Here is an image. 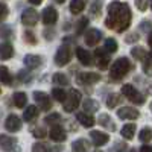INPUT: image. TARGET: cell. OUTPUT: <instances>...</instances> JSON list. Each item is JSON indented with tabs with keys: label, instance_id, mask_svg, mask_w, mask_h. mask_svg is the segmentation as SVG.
Listing matches in <instances>:
<instances>
[{
	"label": "cell",
	"instance_id": "cell-49",
	"mask_svg": "<svg viewBox=\"0 0 152 152\" xmlns=\"http://www.w3.org/2000/svg\"><path fill=\"white\" fill-rule=\"evenodd\" d=\"M125 149H126V145H125V143H119V145L116 146V151H117V152H123Z\"/></svg>",
	"mask_w": 152,
	"mask_h": 152
},
{
	"label": "cell",
	"instance_id": "cell-41",
	"mask_svg": "<svg viewBox=\"0 0 152 152\" xmlns=\"http://www.w3.org/2000/svg\"><path fill=\"white\" fill-rule=\"evenodd\" d=\"M11 37H12V29L9 26L0 28V38H11Z\"/></svg>",
	"mask_w": 152,
	"mask_h": 152
},
{
	"label": "cell",
	"instance_id": "cell-22",
	"mask_svg": "<svg viewBox=\"0 0 152 152\" xmlns=\"http://www.w3.org/2000/svg\"><path fill=\"white\" fill-rule=\"evenodd\" d=\"M99 125L104 126V128H107V129H110L111 132L116 131V123L111 120V117L108 116V114H100L99 116Z\"/></svg>",
	"mask_w": 152,
	"mask_h": 152
},
{
	"label": "cell",
	"instance_id": "cell-19",
	"mask_svg": "<svg viewBox=\"0 0 152 152\" xmlns=\"http://www.w3.org/2000/svg\"><path fill=\"white\" fill-rule=\"evenodd\" d=\"M12 55H14V47H12L11 43H2L0 44V59L6 61Z\"/></svg>",
	"mask_w": 152,
	"mask_h": 152
},
{
	"label": "cell",
	"instance_id": "cell-37",
	"mask_svg": "<svg viewBox=\"0 0 152 152\" xmlns=\"http://www.w3.org/2000/svg\"><path fill=\"white\" fill-rule=\"evenodd\" d=\"M23 38H24V41H26L28 44H35L37 43V37H35V34L32 32V31H26L23 34Z\"/></svg>",
	"mask_w": 152,
	"mask_h": 152
},
{
	"label": "cell",
	"instance_id": "cell-47",
	"mask_svg": "<svg viewBox=\"0 0 152 152\" xmlns=\"http://www.w3.org/2000/svg\"><path fill=\"white\" fill-rule=\"evenodd\" d=\"M44 37H46V40H52V38L55 37V34H53V31L46 29V31H44Z\"/></svg>",
	"mask_w": 152,
	"mask_h": 152
},
{
	"label": "cell",
	"instance_id": "cell-6",
	"mask_svg": "<svg viewBox=\"0 0 152 152\" xmlns=\"http://www.w3.org/2000/svg\"><path fill=\"white\" fill-rule=\"evenodd\" d=\"M76 81H78L81 85H93V84L100 81V75L93 73V72H82V73L78 75Z\"/></svg>",
	"mask_w": 152,
	"mask_h": 152
},
{
	"label": "cell",
	"instance_id": "cell-53",
	"mask_svg": "<svg viewBox=\"0 0 152 152\" xmlns=\"http://www.w3.org/2000/svg\"><path fill=\"white\" fill-rule=\"evenodd\" d=\"M151 56H152V52H151Z\"/></svg>",
	"mask_w": 152,
	"mask_h": 152
},
{
	"label": "cell",
	"instance_id": "cell-40",
	"mask_svg": "<svg viewBox=\"0 0 152 152\" xmlns=\"http://www.w3.org/2000/svg\"><path fill=\"white\" fill-rule=\"evenodd\" d=\"M8 14H9V9H8V6H6L5 3L0 2V23H2L3 20H6Z\"/></svg>",
	"mask_w": 152,
	"mask_h": 152
},
{
	"label": "cell",
	"instance_id": "cell-23",
	"mask_svg": "<svg viewBox=\"0 0 152 152\" xmlns=\"http://www.w3.org/2000/svg\"><path fill=\"white\" fill-rule=\"evenodd\" d=\"M37 117H38V108H37L35 105L26 107V110H24V113H23L24 122H32V120H35Z\"/></svg>",
	"mask_w": 152,
	"mask_h": 152
},
{
	"label": "cell",
	"instance_id": "cell-38",
	"mask_svg": "<svg viewBox=\"0 0 152 152\" xmlns=\"http://www.w3.org/2000/svg\"><path fill=\"white\" fill-rule=\"evenodd\" d=\"M143 72H145L148 76H152V59H151L149 56L143 61Z\"/></svg>",
	"mask_w": 152,
	"mask_h": 152
},
{
	"label": "cell",
	"instance_id": "cell-25",
	"mask_svg": "<svg viewBox=\"0 0 152 152\" xmlns=\"http://www.w3.org/2000/svg\"><path fill=\"white\" fill-rule=\"evenodd\" d=\"M82 107H84V113H87V114H93L99 110V104L94 99H85Z\"/></svg>",
	"mask_w": 152,
	"mask_h": 152
},
{
	"label": "cell",
	"instance_id": "cell-21",
	"mask_svg": "<svg viewBox=\"0 0 152 152\" xmlns=\"http://www.w3.org/2000/svg\"><path fill=\"white\" fill-rule=\"evenodd\" d=\"M76 119H78V122L82 126H85V128H91V126L94 125V119L87 113H78L76 114Z\"/></svg>",
	"mask_w": 152,
	"mask_h": 152
},
{
	"label": "cell",
	"instance_id": "cell-12",
	"mask_svg": "<svg viewBox=\"0 0 152 152\" xmlns=\"http://www.w3.org/2000/svg\"><path fill=\"white\" fill-rule=\"evenodd\" d=\"M84 38H85L87 46H96L100 40H102V32H100L99 29L91 28V29L85 31V37Z\"/></svg>",
	"mask_w": 152,
	"mask_h": 152
},
{
	"label": "cell",
	"instance_id": "cell-30",
	"mask_svg": "<svg viewBox=\"0 0 152 152\" xmlns=\"http://www.w3.org/2000/svg\"><path fill=\"white\" fill-rule=\"evenodd\" d=\"M131 55H132L134 59H137V61H145V59L149 56L143 47H132V49H131Z\"/></svg>",
	"mask_w": 152,
	"mask_h": 152
},
{
	"label": "cell",
	"instance_id": "cell-44",
	"mask_svg": "<svg viewBox=\"0 0 152 152\" xmlns=\"http://www.w3.org/2000/svg\"><path fill=\"white\" fill-rule=\"evenodd\" d=\"M32 134H34V137H37V138H44V137L47 135V132H46L44 128H35V129L32 131Z\"/></svg>",
	"mask_w": 152,
	"mask_h": 152
},
{
	"label": "cell",
	"instance_id": "cell-29",
	"mask_svg": "<svg viewBox=\"0 0 152 152\" xmlns=\"http://www.w3.org/2000/svg\"><path fill=\"white\" fill-rule=\"evenodd\" d=\"M120 134H122L123 138H126V140H131V138L134 137V134H135V125H132V123L123 125V128H122Z\"/></svg>",
	"mask_w": 152,
	"mask_h": 152
},
{
	"label": "cell",
	"instance_id": "cell-1",
	"mask_svg": "<svg viewBox=\"0 0 152 152\" xmlns=\"http://www.w3.org/2000/svg\"><path fill=\"white\" fill-rule=\"evenodd\" d=\"M131 18H132V14L128 3L114 0V2L108 5V17L105 20V26L108 29H113L122 34L123 31L129 28Z\"/></svg>",
	"mask_w": 152,
	"mask_h": 152
},
{
	"label": "cell",
	"instance_id": "cell-2",
	"mask_svg": "<svg viewBox=\"0 0 152 152\" xmlns=\"http://www.w3.org/2000/svg\"><path fill=\"white\" fill-rule=\"evenodd\" d=\"M132 66L128 58H119L116 59L111 64V69H110V81L113 82H119L122 81L126 75L131 72Z\"/></svg>",
	"mask_w": 152,
	"mask_h": 152
},
{
	"label": "cell",
	"instance_id": "cell-43",
	"mask_svg": "<svg viewBox=\"0 0 152 152\" xmlns=\"http://www.w3.org/2000/svg\"><path fill=\"white\" fill-rule=\"evenodd\" d=\"M138 34H135V32H131V34H128L126 35V38H125V41L128 43V44H132V43H137L138 41Z\"/></svg>",
	"mask_w": 152,
	"mask_h": 152
},
{
	"label": "cell",
	"instance_id": "cell-46",
	"mask_svg": "<svg viewBox=\"0 0 152 152\" xmlns=\"http://www.w3.org/2000/svg\"><path fill=\"white\" fill-rule=\"evenodd\" d=\"M151 28H152V23L151 21H143L140 24V31H149Z\"/></svg>",
	"mask_w": 152,
	"mask_h": 152
},
{
	"label": "cell",
	"instance_id": "cell-48",
	"mask_svg": "<svg viewBox=\"0 0 152 152\" xmlns=\"http://www.w3.org/2000/svg\"><path fill=\"white\" fill-rule=\"evenodd\" d=\"M140 152H152V146L151 145H143L140 148Z\"/></svg>",
	"mask_w": 152,
	"mask_h": 152
},
{
	"label": "cell",
	"instance_id": "cell-13",
	"mask_svg": "<svg viewBox=\"0 0 152 152\" xmlns=\"http://www.w3.org/2000/svg\"><path fill=\"white\" fill-rule=\"evenodd\" d=\"M5 128L9 131V132H17L21 129V120L18 116L15 114H9L5 120Z\"/></svg>",
	"mask_w": 152,
	"mask_h": 152
},
{
	"label": "cell",
	"instance_id": "cell-18",
	"mask_svg": "<svg viewBox=\"0 0 152 152\" xmlns=\"http://www.w3.org/2000/svg\"><path fill=\"white\" fill-rule=\"evenodd\" d=\"M15 145H17V138L9 137L6 134H0V148L3 151H11Z\"/></svg>",
	"mask_w": 152,
	"mask_h": 152
},
{
	"label": "cell",
	"instance_id": "cell-8",
	"mask_svg": "<svg viewBox=\"0 0 152 152\" xmlns=\"http://www.w3.org/2000/svg\"><path fill=\"white\" fill-rule=\"evenodd\" d=\"M117 116L123 120H137L140 117V111L134 107H122L117 110Z\"/></svg>",
	"mask_w": 152,
	"mask_h": 152
},
{
	"label": "cell",
	"instance_id": "cell-3",
	"mask_svg": "<svg viewBox=\"0 0 152 152\" xmlns=\"http://www.w3.org/2000/svg\"><path fill=\"white\" fill-rule=\"evenodd\" d=\"M122 96L126 97L128 100H131L132 104H137V105H142L145 102V96L131 84H125L122 87Z\"/></svg>",
	"mask_w": 152,
	"mask_h": 152
},
{
	"label": "cell",
	"instance_id": "cell-35",
	"mask_svg": "<svg viewBox=\"0 0 152 152\" xmlns=\"http://www.w3.org/2000/svg\"><path fill=\"white\" fill-rule=\"evenodd\" d=\"M44 122L47 123V125H59V122H61V116L58 113H52V114H49V116L44 119Z\"/></svg>",
	"mask_w": 152,
	"mask_h": 152
},
{
	"label": "cell",
	"instance_id": "cell-50",
	"mask_svg": "<svg viewBox=\"0 0 152 152\" xmlns=\"http://www.w3.org/2000/svg\"><path fill=\"white\" fill-rule=\"evenodd\" d=\"M29 3H32V5H40V3H43V0H29Z\"/></svg>",
	"mask_w": 152,
	"mask_h": 152
},
{
	"label": "cell",
	"instance_id": "cell-5",
	"mask_svg": "<svg viewBox=\"0 0 152 152\" xmlns=\"http://www.w3.org/2000/svg\"><path fill=\"white\" fill-rule=\"evenodd\" d=\"M64 111L66 113H73L76 108L79 107V104H81V91H78V90H70L69 93H67V97H66V100L64 102Z\"/></svg>",
	"mask_w": 152,
	"mask_h": 152
},
{
	"label": "cell",
	"instance_id": "cell-27",
	"mask_svg": "<svg viewBox=\"0 0 152 152\" xmlns=\"http://www.w3.org/2000/svg\"><path fill=\"white\" fill-rule=\"evenodd\" d=\"M0 82L5 85H11L12 84V75L9 73V69L5 66H0Z\"/></svg>",
	"mask_w": 152,
	"mask_h": 152
},
{
	"label": "cell",
	"instance_id": "cell-36",
	"mask_svg": "<svg viewBox=\"0 0 152 152\" xmlns=\"http://www.w3.org/2000/svg\"><path fill=\"white\" fill-rule=\"evenodd\" d=\"M100 11H102V3L100 2H93L91 8H90V14L93 17H99L100 15Z\"/></svg>",
	"mask_w": 152,
	"mask_h": 152
},
{
	"label": "cell",
	"instance_id": "cell-4",
	"mask_svg": "<svg viewBox=\"0 0 152 152\" xmlns=\"http://www.w3.org/2000/svg\"><path fill=\"white\" fill-rule=\"evenodd\" d=\"M70 59H72V46L67 44V43L59 46L58 50H56V53H55V64L62 67V66L69 64Z\"/></svg>",
	"mask_w": 152,
	"mask_h": 152
},
{
	"label": "cell",
	"instance_id": "cell-10",
	"mask_svg": "<svg viewBox=\"0 0 152 152\" xmlns=\"http://www.w3.org/2000/svg\"><path fill=\"white\" fill-rule=\"evenodd\" d=\"M49 135H50V140H53L56 143H62L67 138V132L61 125H53L52 128H50Z\"/></svg>",
	"mask_w": 152,
	"mask_h": 152
},
{
	"label": "cell",
	"instance_id": "cell-34",
	"mask_svg": "<svg viewBox=\"0 0 152 152\" xmlns=\"http://www.w3.org/2000/svg\"><path fill=\"white\" fill-rule=\"evenodd\" d=\"M138 138H140V142H151L152 140V129L149 128V126H145V128L140 131Z\"/></svg>",
	"mask_w": 152,
	"mask_h": 152
},
{
	"label": "cell",
	"instance_id": "cell-16",
	"mask_svg": "<svg viewBox=\"0 0 152 152\" xmlns=\"http://www.w3.org/2000/svg\"><path fill=\"white\" fill-rule=\"evenodd\" d=\"M23 62H24V66H26L28 69H38L43 64V59H41V56H38V55L28 53L26 56L23 58Z\"/></svg>",
	"mask_w": 152,
	"mask_h": 152
},
{
	"label": "cell",
	"instance_id": "cell-32",
	"mask_svg": "<svg viewBox=\"0 0 152 152\" xmlns=\"http://www.w3.org/2000/svg\"><path fill=\"white\" fill-rule=\"evenodd\" d=\"M52 96H53L55 100H58V102H64L66 97H67V91H64V88H53Z\"/></svg>",
	"mask_w": 152,
	"mask_h": 152
},
{
	"label": "cell",
	"instance_id": "cell-39",
	"mask_svg": "<svg viewBox=\"0 0 152 152\" xmlns=\"http://www.w3.org/2000/svg\"><path fill=\"white\" fill-rule=\"evenodd\" d=\"M87 24H88V20L85 17L81 18L78 23H76V34H82L85 31V28H87Z\"/></svg>",
	"mask_w": 152,
	"mask_h": 152
},
{
	"label": "cell",
	"instance_id": "cell-33",
	"mask_svg": "<svg viewBox=\"0 0 152 152\" xmlns=\"http://www.w3.org/2000/svg\"><path fill=\"white\" fill-rule=\"evenodd\" d=\"M104 49L107 50L108 53H114V52H117V41L114 40V38H107L105 40V46Z\"/></svg>",
	"mask_w": 152,
	"mask_h": 152
},
{
	"label": "cell",
	"instance_id": "cell-9",
	"mask_svg": "<svg viewBox=\"0 0 152 152\" xmlns=\"http://www.w3.org/2000/svg\"><path fill=\"white\" fill-rule=\"evenodd\" d=\"M34 100L40 105V108L43 111H49L50 107H52V102H50L49 94L44 93V91H34Z\"/></svg>",
	"mask_w": 152,
	"mask_h": 152
},
{
	"label": "cell",
	"instance_id": "cell-45",
	"mask_svg": "<svg viewBox=\"0 0 152 152\" xmlns=\"http://www.w3.org/2000/svg\"><path fill=\"white\" fill-rule=\"evenodd\" d=\"M148 2H149V0H135V6L143 12V11L148 9Z\"/></svg>",
	"mask_w": 152,
	"mask_h": 152
},
{
	"label": "cell",
	"instance_id": "cell-26",
	"mask_svg": "<svg viewBox=\"0 0 152 152\" xmlns=\"http://www.w3.org/2000/svg\"><path fill=\"white\" fill-rule=\"evenodd\" d=\"M85 9V0H72L70 2V12L72 14H81Z\"/></svg>",
	"mask_w": 152,
	"mask_h": 152
},
{
	"label": "cell",
	"instance_id": "cell-31",
	"mask_svg": "<svg viewBox=\"0 0 152 152\" xmlns=\"http://www.w3.org/2000/svg\"><path fill=\"white\" fill-rule=\"evenodd\" d=\"M52 82L56 84V85H61V87H64V85H69L70 81L66 75H62V73H55L52 76Z\"/></svg>",
	"mask_w": 152,
	"mask_h": 152
},
{
	"label": "cell",
	"instance_id": "cell-11",
	"mask_svg": "<svg viewBox=\"0 0 152 152\" xmlns=\"http://www.w3.org/2000/svg\"><path fill=\"white\" fill-rule=\"evenodd\" d=\"M94 55L97 56V67L100 70H107L110 66V61H111V58H110L111 53H108L105 49H96Z\"/></svg>",
	"mask_w": 152,
	"mask_h": 152
},
{
	"label": "cell",
	"instance_id": "cell-14",
	"mask_svg": "<svg viewBox=\"0 0 152 152\" xmlns=\"http://www.w3.org/2000/svg\"><path fill=\"white\" fill-rule=\"evenodd\" d=\"M56 20H58V11L53 6H47L43 11V23L50 26V24H55Z\"/></svg>",
	"mask_w": 152,
	"mask_h": 152
},
{
	"label": "cell",
	"instance_id": "cell-28",
	"mask_svg": "<svg viewBox=\"0 0 152 152\" xmlns=\"http://www.w3.org/2000/svg\"><path fill=\"white\" fill-rule=\"evenodd\" d=\"M72 149H73V152H88L87 140L85 138H78V140H75L73 145H72Z\"/></svg>",
	"mask_w": 152,
	"mask_h": 152
},
{
	"label": "cell",
	"instance_id": "cell-52",
	"mask_svg": "<svg viewBox=\"0 0 152 152\" xmlns=\"http://www.w3.org/2000/svg\"><path fill=\"white\" fill-rule=\"evenodd\" d=\"M149 108H151V111H152V102H151V104H149Z\"/></svg>",
	"mask_w": 152,
	"mask_h": 152
},
{
	"label": "cell",
	"instance_id": "cell-17",
	"mask_svg": "<svg viewBox=\"0 0 152 152\" xmlns=\"http://www.w3.org/2000/svg\"><path fill=\"white\" fill-rule=\"evenodd\" d=\"M76 56H78L79 62L84 66H91L93 64V56L90 52H87L82 47H76Z\"/></svg>",
	"mask_w": 152,
	"mask_h": 152
},
{
	"label": "cell",
	"instance_id": "cell-20",
	"mask_svg": "<svg viewBox=\"0 0 152 152\" xmlns=\"http://www.w3.org/2000/svg\"><path fill=\"white\" fill-rule=\"evenodd\" d=\"M122 100H123V96L120 93H110L107 96V107L108 108H116L117 105L122 104Z\"/></svg>",
	"mask_w": 152,
	"mask_h": 152
},
{
	"label": "cell",
	"instance_id": "cell-7",
	"mask_svg": "<svg viewBox=\"0 0 152 152\" xmlns=\"http://www.w3.org/2000/svg\"><path fill=\"white\" fill-rule=\"evenodd\" d=\"M21 23L24 26H35L38 23V12L34 8H26L21 12Z\"/></svg>",
	"mask_w": 152,
	"mask_h": 152
},
{
	"label": "cell",
	"instance_id": "cell-24",
	"mask_svg": "<svg viewBox=\"0 0 152 152\" xmlns=\"http://www.w3.org/2000/svg\"><path fill=\"white\" fill-rule=\"evenodd\" d=\"M12 100H14V105L17 108H24V105L28 104V96L23 91H17V93H14V96H12Z\"/></svg>",
	"mask_w": 152,
	"mask_h": 152
},
{
	"label": "cell",
	"instance_id": "cell-51",
	"mask_svg": "<svg viewBox=\"0 0 152 152\" xmlns=\"http://www.w3.org/2000/svg\"><path fill=\"white\" fill-rule=\"evenodd\" d=\"M55 2H56V3H64L66 0H55Z\"/></svg>",
	"mask_w": 152,
	"mask_h": 152
},
{
	"label": "cell",
	"instance_id": "cell-15",
	"mask_svg": "<svg viewBox=\"0 0 152 152\" xmlns=\"http://www.w3.org/2000/svg\"><path fill=\"white\" fill-rule=\"evenodd\" d=\"M90 137H91V142L94 146H105L110 142V135L102 131H91Z\"/></svg>",
	"mask_w": 152,
	"mask_h": 152
},
{
	"label": "cell",
	"instance_id": "cell-42",
	"mask_svg": "<svg viewBox=\"0 0 152 152\" xmlns=\"http://www.w3.org/2000/svg\"><path fill=\"white\" fill-rule=\"evenodd\" d=\"M32 152H49V148H47L44 143L38 142V143H35V145L32 146Z\"/></svg>",
	"mask_w": 152,
	"mask_h": 152
}]
</instances>
